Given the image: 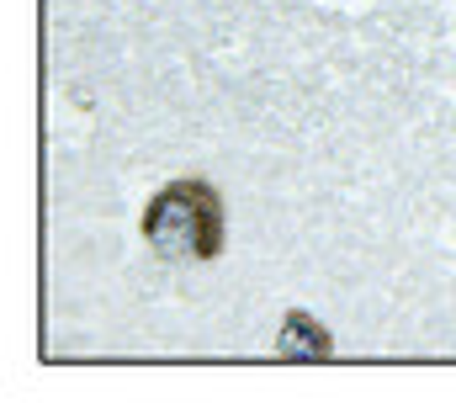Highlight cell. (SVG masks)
Listing matches in <instances>:
<instances>
[{"label": "cell", "instance_id": "1", "mask_svg": "<svg viewBox=\"0 0 456 403\" xmlns=\"http://www.w3.org/2000/svg\"><path fill=\"white\" fill-rule=\"evenodd\" d=\"M143 234L165 260H213L224 250V202L208 181H170L149 202Z\"/></svg>", "mask_w": 456, "mask_h": 403}, {"label": "cell", "instance_id": "2", "mask_svg": "<svg viewBox=\"0 0 456 403\" xmlns=\"http://www.w3.org/2000/svg\"><path fill=\"white\" fill-rule=\"evenodd\" d=\"M281 350H287V356H330V340H324L319 329H308V313H292Z\"/></svg>", "mask_w": 456, "mask_h": 403}]
</instances>
